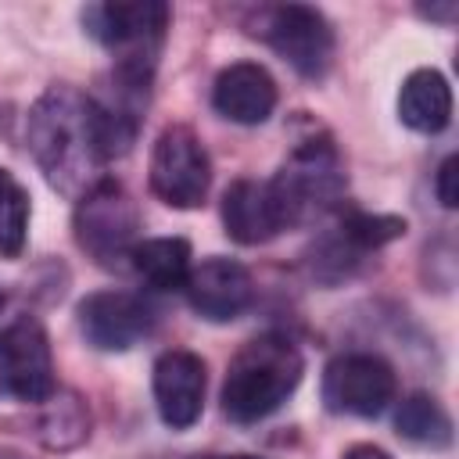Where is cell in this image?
Masks as SVG:
<instances>
[{
    "mask_svg": "<svg viewBox=\"0 0 459 459\" xmlns=\"http://www.w3.org/2000/svg\"><path fill=\"white\" fill-rule=\"evenodd\" d=\"M276 79L258 61H233L215 75L212 104L222 118L240 126H258L276 108Z\"/></svg>",
    "mask_w": 459,
    "mask_h": 459,
    "instance_id": "4fadbf2b",
    "label": "cell"
},
{
    "mask_svg": "<svg viewBox=\"0 0 459 459\" xmlns=\"http://www.w3.org/2000/svg\"><path fill=\"white\" fill-rule=\"evenodd\" d=\"M247 32L269 43L298 75L323 79L333 61V29L323 11L308 4H269L251 11Z\"/></svg>",
    "mask_w": 459,
    "mask_h": 459,
    "instance_id": "5b68a950",
    "label": "cell"
},
{
    "mask_svg": "<svg viewBox=\"0 0 459 459\" xmlns=\"http://www.w3.org/2000/svg\"><path fill=\"white\" fill-rule=\"evenodd\" d=\"M398 118L416 133H441L452 118V86L437 68H416L398 90Z\"/></svg>",
    "mask_w": 459,
    "mask_h": 459,
    "instance_id": "9a60e30c",
    "label": "cell"
},
{
    "mask_svg": "<svg viewBox=\"0 0 459 459\" xmlns=\"http://www.w3.org/2000/svg\"><path fill=\"white\" fill-rule=\"evenodd\" d=\"M183 290H186L190 308L208 323H230L255 301L251 273L240 262L222 258V255H212L197 269H190Z\"/></svg>",
    "mask_w": 459,
    "mask_h": 459,
    "instance_id": "7c38bea8",
    "label": "cell"
},
{
    "mask_svg": "<svg viewBox=\"0 0 459 459\" xmlns=\"http://www.w3.org/2000/svg\"><path fill=\"white\" fill-rule=\"evenodd\" d=\"M398 391L394 369L369 351H348L326 362L323 369V402L341 416H380Z\"/></svg>",
    "mask_w": 459,
    "mask_h": 459,
    "instance_id": "ba28073f",
    "label": "cell"
},
{
    "mask_svg": "<svg viewBox=\"0 0 459 459\" xmlns=\"http://www.w3.org/2000/svg\"><path fill=\"white\" fill-rule=\"evenodd\" d=\"M72 230H75V244L97 265L111 269L122 258H129L136 247V230H140L136 201L118 179L104 176L75 201Z\"/></svg>",
    "mask_w": 459,
    "mask_h": 459,
    "instance_id": "8992f818",
    "label": "cell"
},
{
    "mask_svg": "<svg viewBox=\"0 0 459 459\" xmlns=\"http://www.w3.org/2000/svg\"><path fill=\"white\" fill-rule=\"evenodd\" d=\"M25 133L39 172L57 194L82 197L93 183L104 179L100 169L108 165V154L90 93L68 82L47 86L29 108Z\"/></svg>",
    "mask_w": 459,
    "mask_h": 459,
    "instance_id": "6da1fadb",
    "label": "cell"
},
{
    "mask_svg": "<svg viewBox=\"0 0 459 459\" xmlns=\"http://www.w3.org/2000/svg\"><path fill=\"white\" fill-rule=\"evenodd\" d=\"M301 373L298 344L283 333H262L233 355L222 380V412L233 423H258L298 391Z\"/></svg>",
    "mask_w": 459,
    "mask_h": 459,
    "instance_id": "7a4b0ae2",
    "label": "cell"
},
{
    "mask_svg": "<svg viewBox=\"0 0 459 459\" xmlns=\"http://www.w3.org/2000/svg\"><path fill=\"white\" fill-rule=\"evenodd\" d=\"M423 18H430V22H452L455 18V4H430V7H416Z\"/></svg>",
    "mask_w": 459,
    "mask_h": 459,
    "instance_id": "603a6c76",
    "label": "cell"
},
{
    "mask_svg": "<svg viewBox=\"0 0 459 459\" xmlns=\"http://www.w3.org/2000/svg\"><path fill=\"white\" fill-rule=\"evenodd\" d=\"M204 387H208V373H204L201 355H194L186 348H172V351L158 355V362H154V405H158V416L172 430H186L201 420Z\"/></svg>",
    "mask_w": 459,
    "mask_h": 459,
    "instance_id": "8fae6325",
    "label": "cell"
},
{
    "mask_svg": "<svg viewBox=\"0 0 459 459\" xmlns=\"http://www.w3.org/2000/svg\"><path fill=\"white\" fill-rule=\"evenodd\" d=\"M212 186V161L190 126H165L151 151V190L169 208H201Z\"/></svg>",
    "mask_w": 459,
    "mask_h": 459,
    "instance_id": "52a82bcc",
    "label": "cell"
},
{
    "mask_svg": "<svg viewBox=\"0 0 459 459\" xmlns=\"http://www.w3.org/2000/svg\"><path fill=\"white\" fill-rule=\"evenodd\" d=\"M133 269L136 276L154 290H183L190 276V244L183 237H151L136 240L133 247Z\"/></svg>",
    "mask_w": 459,
    "mask_h": 459,
    "instance_id": "2e32d148",
    "label": "cell"
},
{
    "mask_svg": "<svg viewBox=\"0 0 459 459\" xmlns=\"http://www.w3.org/2000/svg\"><path fill=\"white\" fill-rule=\"evenodd\" d=\"M341 459H394V455L384 452V448H377V445H351Z\"/></svg>",
    "mask_w": 459,
    "mask_h": 459,
    "instance_id": "7402d4cb",
    "label": "cell"
},
{
    "mask_svg": "<svg viewBox=\"0 0 459 459\" xmlns=\"http://www.w3.org/2000/svg\"><path fill=\"white\" fill-rule=\"evenodd\" d=\"M434 190H437V201H441L445 208H455V204H459V158H455V154H448V158L441 161Z\"/></svg>",
    "mask_w": 459,
    "mask_h": 459,
    "instance_id": "44dd1931",
    "label": "cell"
},
{
    "mask_svg": "<svg viewBox=\"0 0 459 459\" xmlns=\"http://www.w3.org/2000/svg\"><path fill=\"white\" fill-rule=\"evenodd\" d=\"M79 333L100 351H129L154 326V312L140 294L93 290L75 305Z\"/></svg>",
    "mask_w": 459,
    "mask_h": 459,
    "instance_id": "30bf717a",
    "label": "cell"
},
{
    "mask_svg": "<svg viewBox=\"0 0 459 459\" xmlns=\"http://www.w3.org/2000/svg\"><path fill=\"white\" fill-rule=\"evenodd\" d=\"M344 165L341 154L333 147L330 136H308L301 140L290 158L280 165V172L269 179L280 208H283V222L298 226L316 219L319 212L333 208L344 194Z\"/></svg>",
    "mask_w": 459,
    "mask_h": 459,
    "instance_id": "277c9868",
    "label": "cell"
},
{
    "mask_svg": "<svg viewBox=\"0 0 459 459\" xmlns=\"http://www.w3.org/2000/svg\"><path fill=\"white\" fill-rule=\"evenodd\" d=\"M172 22V7L161 0H133V4H90L82 7L86 32L115 54V68L151 75Z\"/></svg>",
    "mask_w": 459,
    "mask_h": 459,
    "instance_id": "3957f363",
    "label": "cell"
},
{
    "mask_svg": "<svg viewBox=\"0 0 459 459\" xmlns=\"http://www.w3.org/2000/svg\"><path fill=\"white\" fill-rule=\"evenodd\" d=\"M402 233H405V219L402 215H384V212H348L337 226V237L355 255L377 251V247L398 240Z\"/></svg>",
    "mask_w": 459,
    "mask_h": 459,
    "instance_id": "d6986e66",
    "label": "cell"
},
{
    "mask_svg": "<svg viewBox=\"0 0 459 459\" xmlns=\"http://www.w3.org/2000/svg\"><path fill=\"white\" fill-rule=\"evenodd\" d=\"M0 308H4V294H0Z\"/></svg>",
    "mask_w": 459,
    "mask_h": 459,
    "instance_id": "d4e9b609",
    "label": "cell"
},
{
    "mask_svg": "<svg viewBox=\"0 0 459 459\" xmlns=\"http://www.w3.org/2000/svg\"><path fill=\"white\" fill-rule=\"evenodd\" d=\"M201 459H262V455H201Z\"/></svg>",
    "mask_w": 459,
    "mask_h": 459,
    "instance_id": "cb8c5ba5",
    "label": "cell"
},
{
    "mask_svg": "<svg viewBox=\"0 0 459 459\" xmlns=\"http://www.w3.org/2000/svg\"><path fill=\"white\" fill-rule=\"evenodd\" d=\"M29 233V194L7 172L0 176V258H18Z\"/></svg>",
    "mask_w": 459,
    "mask_h": 459,
    "instance_id": "ffe728a7",
    "label": "cell"
},
{
    "mask_svg": "<svg viewBox=\"0 0 459 459\" xmlns=\"http://www.w3.org/2000/svg\"><path fill=\"white\" fill-rule=\"evenodd\" d=\"M394 427L412 445H427V448H448L452 445V416L445 412V405L437 398L420 394V391L398 405Z\"/></svg>",
    "mask_w": 459,
    "mask_h": 459,
    "instance_id": "e0dca14e",
    "label": "cell"
},
{
    "mask_svg": "<svg viewBox=\"0 0 459 459\" xmlns=\"http://www.w3.org/2000/svg\"><path fill=\"white\" fill-rule=\"evenodd\" d=\"M43 405V416H39V441L47 448H75L79 441H86L90 434V409L82 405L79 394H50Z\"/></svg>",
    "mask_w": 459,
    "mask_h": 459,
    "instance_id": "ac0fdd59",
    "label": "cell"
},
{
    "mask_svg": "<svg viewBox=\"0 0 459 459\" xmlns=\"http://www.w3.org/2000/svg\"><path fill=\"white\" fill-rule=\"evenodd\" d=\"M0 384L29 405H39L57 391L50 337L39 319L18 316L0 330Z\"/></svg>",
    "mask_w": 459,
    "mask_h": 459,
    "instance_id": "9c48e42d",
    "label": "cell"
},
{
    "mask_svg": "<svg viewBox=\"0 0 459 459\" xmlns=\"http://www.w3.org/2000/svg\"><path fill=\"white\" fill-rule=\"evenodd\" d=\"M222 226H226V237L244 244V247L265 244L280 230H287L283 208H280L273 186L262 183V179H233L226 186V194H222Z\"/></svg>",
    "mask_w": 459,
    "mask_h": 459,
    "instance_id": "5bb4252c",
    "label": "cell"
}]
</instances>
